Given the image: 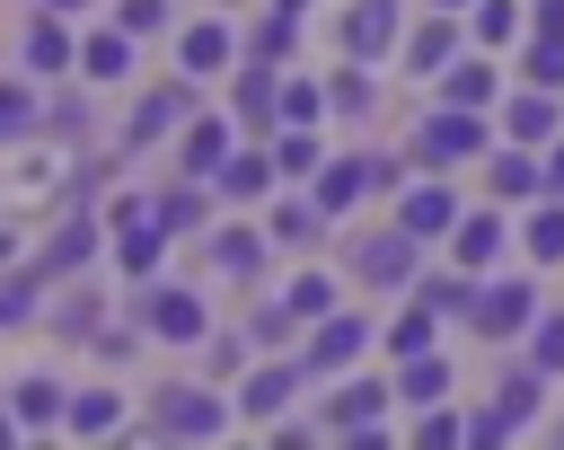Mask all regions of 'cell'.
Masks as SVG:
<instances>
[{"label": "cell", "instance_id": "1", "mask_svg": "<svg viewBox=\"0 0 564 450\" xmlns=\"http://www.w3.org/2000/svg\"><path fill=\"white\" fill-rule=\"evenodd\" d=\"M476 150H485L476 106H449V115H432V124L414 132V159H423V168H449V159H476Z\"/></svg>", "mask_w": 564, "mask_h": 450}, {"label": "cell", "instance_id": "35", "mask_svg": "<svg viewBox=\"0 0 564 450\" xmlns=\"http://www.w3.org/2000/svg\"><path fill=\"white\" fill-rule=\"evenodd\" d=\"M88 247H97V229H88V221H70V229L53 238V256H44V274H70V265H79Z\"/></svg>", "mask_w": 564, "mask_h": 450}, {"label": "cell", "instance_id": "29", "mask_svg": "<svg viewBox=\"0 0 564 450\" xmlns=\"http://www.w3.org/2000/svg\"><path fill=\"white\" fill-rule=\"evenodd\" d=\"M538 388H546V371L529 362V371H511V379H502V397H494V406H502L511 424H529V406H538Z\"/></svg>", "mask_w": 564, "mask_h": 450}, {"label": "cell", "instance_id": "6", "mask_svg": "<svg viewBox=\"0 0 564 450\" xmlns=\"http://www.w3.org/2000/svg\"><path fill=\"white\" fill-rule=\"evenodd\" d=\"M388 44H397V0H361V9L344 18V53H352V62H379Z\"/></svg>", "mask_w": 564, "mask_h": 450}, {"label": "cell", "instance_id": "43", "mask_svg": "<svg viewBox=\"0 0 564 450\" xmlns=\"http://www.w3.org/2000/svg\"><path fill=\"white\" fill-rule=\"evenodd\" d=\"M123 35H150V26H167V0H123V18H115Z\"/></svg>", "mask_w": 564, "mask_h": 450}, {"label": "cell", "instance_id": "5", "mask_svg": "<svg viewBox=\"0 0 564 450\" xmlns=\"http://www.w3.org/2000/svg\"><path fill=\"white\" fill-rule=\"evenodd\" d=\"M352 265H361V282L397 291V282L414 274V238H405V229H379V238H361V256H352Z\"/></svg>", "mask_w": 564, "mask_h": 450}, {"label": "cell", "instance_id": "38", "mask_svg": "<svg viewBox=\"0 0 564 450\" xmlns=\"http://www.w3.org/2000/svg\"><path fill=\"white\" fill-rule=\"evenodd\" d=\"M26 62H35V71H62V62H70V44H62V26H53V18L26 35Z\"/></svg>", "mask_w": 564, "mask_h": 450}, {"label": "cell", "instance_id": "7", "mask_svg": "<svg viewBox=\"0 0 564 450\" xmlns=\"http://www.w3.org/2000/svg\"><path fill=\"white\" fill-rule=\"evenodd\" d=\"M449 256H458L467 274H485V265L502 256V221H494V212H458V221H449Z\"/></svg>", "mask_w": 564, "mask_h": 450}, {"label": "cell", "instance_id": "15", "mask_svg": "<svg viewBox=\"0 0 564 450\" xmlns=\"http://www.w3.org/2000/svg\"><path fill=\"white\" fill-rule=\"evenodd\" d=\"M379 406H388V388H370V379H352V388H335V406H326V424H335V432H361V424H379Z\"/></svg>", "mask_w": 564, "mask_h": 450}, {"label": "cell", "instance_id": "44", "mask_svg": "<svg viewBox=\"0 0 564 450\" xmlns=\"http://www.w3.org/2000/svg\"><path fill=\"white\" fill-rule=\"evenodd\" d=\"M414 441H423V450H449V441H467V424H458V415H423Z\"/></svg>", "mask_w": 564, "mask_h": 450}, {"label": "cell", "instance_id": "40", "mask_svg": "<svg viewBox=\"0 0 564 450\" xmlns=\"http://www.w3.org/2000/svg\"><path fill=\"white\" fill-rule=\"evenodd\" d=\"M291 53V9H273L264 26H256V62H282Z\"/></svg>", "mask_w": 564, "mask_h": 450}, {"label": "cell", "instance_id": "49", "mask_svg": "<svg viewBox=\"0 0 564 450\" xmlns=\"http://www.w3.org/2000/svg\"><path fill=\"white\" fill-rule=\"evenodd\" d=\"M538 35H564V0H538Z\"/></svg>", "mask_w": 564, "mask_h": 450}, {"label": "cell", "instance_id": "42", "mask_svg": "<svg viewBox=\"0 0 564 450\" xmlns=\"http://www.w3.org/2000/svg\"><path fill=\"white\" fill-rule=\"evenodd\" d=\"M467 300H476V291H467V282H449V274H441V282H423V309H449V318H467Z\"/></svg>", "mask_w": 564, "mask_h": 450}, {"label": "cell", "instance_id": "51", "mask_svg": "<svg viewBox=\"0 0 564 450\" xmlns=\"http://www.w3.org/2000/svg\"><path fill=\"white\" fill-rule=\"evenodd\" d=\"M273 9H308V0H273Z\"/></svg>", "mask_w": 564, "mask_h": 450}, {"label": "cell", "instance_id": "30", "mask_svg": "<svg viewBox=\"0 0 564 450\" xmlns=\"http://www.w3.org/2000/svg\"><path fill=\"white\" fill-rule=\"evenodd\" d=\"M467 9H476V44H511L520 35V9L511 0H467Z\"/></svg>", "mask_w": 564, "mask_h": 450}, {"label": "cell", "instance_id": "22", "mask_svg": "<svg viewBox=\"0 0 564 450\" xmlns=\"http://www.w3.org/2000/svg\"><path fill=\"white\" fill-rule=\"evenodd\" d=\"M62 415H70V432H115V415H123V397H115V388H88V397H70Z\"/></svg>", "mask_w": 564, "mask_h": 450}, {"label": "cell", "instance_id": "4", "mask_svg": "<svg viewBox=\"0 0 564 450\" xmlns=\"http://www.w3.org/2000/svg\"><path fill=\"white\" fill-rule=\"evenodd\" d=\"M449 221H458V194H449V185H414V194L397 203V229H405V238H449Z\"/></svg>", "mask_w": 564, "mask_h": 450}, {"label": "cell", "instance_id": "36", "mask_svg": "<svg viewBox=\"0 0 564 450\" xmlns=\"http://www.w3.org/2000/svg\"><path fill=\"white\" fill-rule=\"evenodd\" d=\"M388 353H432V309H405L388 326Z\"/></svg>", "mask_w": 564, "mask_h": 450}, {"label": "cell", "instance_id": "23", "mask_svg": "<svg viewBox=\"0 0 564 450\" xmlns=\"http://www.w3.org/2000/svg\"><path fill=\"white\" fill-rule=\"evenodd\" d=\"M529 256H538V265H564V194H555L546 212H529Z\"/></svg>", "mask_w": 564, "mask_h": 450}, {"label": "cell", "instance_id": "17", "mask_svg": "<svg viewBox=\"0 0 564 450\" xmlns=\"http://www.w3.org/2000/svg\"><path fill=\"white\" fill-rule=\"evenodd\" d=\"M167 124H185V88H176V79H167V88H150V97H141V115H132V141H159V132H167Z\"/></svg>", "mask_w": 564, "mask_h": 450}, {"label": "cell", "instance_id": "24", "mask_svg": "<svg viewBox=\"0 0 564 450\" xmlns=\"http://www.w3.org/2000/svg\"><path fill=\"white\" fill-rule=\"evenodd\" d=\"M185 71H220L229 62V26H185V53H176Z\"/></svg>", "mask_w": 564, "mask_h": 450}, {"label": "cell", "instance_id": "16", "mask_svg": "<svg viewBox=\"0 0 564 450\" xmlns=\"http://www.w3.org/2000/svg\"><path fill=\"white\" fill-rule=\"evenodd\" d=\"M79 62H88V79H123V71H132V35H123V26H106V35H88V44H79Z\"/></svg>", "mask_w": 564, "mask_h": 450}, {"label": "cell", "instance_id": "20", "mask_svg": "<svg viewBox=\"0 0 564 450\" xmlns=\"http://www.w3.org/2000/svg\"><path fill=\"white\" fill-rule=\"evenodd\" d=\"M291 379H300V371H291V362H273V371H256V379H247V397H238V406H247V415H282V406H291Z\"/></svg>", "mask_w": 564, "mask_h": 450}, {"label": "cell", "instance_id": "2", "mask_svg": "<svg viewBox=\"0 0 564 450\" xmlns=\"http://www.w3.org/2000/svg\"><path fill=\"white\" fill-rule=\"evenodd\" d=\"M467 318H476V335H520V326L538 318V291H529V282H485V291L467 300Z\"/></svg>", "mask_w": 564, "mask_h": 450}, {"label": "cell", "instance_id": "45", "mask_svg": "<svg viewBox=\"0 0 564 450\" xmlns=\"http://www.w3.org/2000/svg\"><path fill=\"white\" fill-rule=\"evenodd\" d=\"M18 132H26V88L0 79V141H18Z\"/></svg>", "mask_w": 564, "mask_h": 450}, {"label": "cell", "instance_id": "41", "mask_svg": "<svg viewBox=\"0 0 564 450\" xmlns=\"http://www.w3.org/2000/svg\"><path fill=\"white\" fill-rule=\"evenodd\" d=\"M317 221H326L317 203H282V212H273V238H317Z\"/></svg>", "mask_w": 564, "mask_h": 450}, {"label": "cell", "instance_id": "19", "mask_svg": "<svg viewBox=\"0 0 564 450\" xmlns=\"http://www.w3.org/2000/svg\"><path fill=\"white\" fill-rule=\"evenodd\" d=\"M212 176H220V194H264V185H273V159H256V150H229Z\"/></svg>", "mask_w": 564, "mask_h": 450}, {"label": "cell", "instance_id": "53", "mask_svg": "<svg viewBox=\"0 0 564 450\" xmlns=\"http://www.w3.org/2000/svg\"><path fill=\"white\" fill-rule=\"evenodd\" d=\"M432 9H467V0H432Z\"/></svg>", "mask_w": 564, "mask_h": 450}, {"label": "cell", "instance_id": "27", "mask_svg": "<svg viewBox=\"0 0 564 450\" xmlns=\"http://www.w3.org/2000/svg\"><path fill=\"white\" fill-rule=\"evenodd\" d=\"M123 265H132V274H150V265H159V221L123 212Z\"/></svg>", "mask_w": 564, "mask_h": 450}, {"label": "cell", "instance_id": "28", "mask_svg": "<svg viewBox=\"0 0 564 450\" xmlns=\"http://www.w3.org/2000/svg\"><path fill=\"white\" fill-rule=\"evenodd\" d=\"M326 309H335V282H326V274H300L291 300H282V318H326Z\"/></svg>", "mask_w": 564, "mask_h": 450}, {"label": "cell", "instance_id": "21", "mask_svg": "<svg viewBox=\"0 0 564 450\" xmlns=\"http://www.w3.org/2000/svg\"><path fill=\"white\" fill-rule=\"evenodd\" d=\"M441 97H449V106H485V97H494V71H485V62H449V71H441Z\"/></svg>", "mask_w": 564, "mask_h": 450}, {"label": "cell", "instance_id": "13", "mask_svg": "<svg viewBox=\"0 0 564 450\" xmlns=\"http://www.w3.org/2000/svg\"><path fill=\"white\" fill-rule=\"evenodd\" d=\"M449 53H458V26H449V9H441L432 26H414V44H405V71H449Z\"/></svg>", "mask_w": 564, "mask_h": 450}, {"label": "cell", "instance_id": "18", "mask_svg": "<svg viewBox=\"0 0 564 450\" xmlns=\"http://www.w3.org/2000/svg\"><path fill=\"white\" fill-rule=\"evenodd\" d=\"M397 397H414V406L449 397V362H441V353H405V379H397Z\"/></svg>", "mask_w": 564, "mask_h": 450}, {"label": "cell", "instance_id": "33", "mask_svg": "<svg viewBox=\"0 0 564 450\" xmlns=\"http://www.w3.org/2000/svg\"><path fill=\"white\" fill-rule=\"evenodd\" d=\"M238 106H247V124H264V115H273V62H256V71L238 79Z\"/></svg>", "mask_w": 564, "mask_h": 450}, {"label": "cell", "instance_id": "47", "mask_svg": "<svg viewBox=\"0 0 564 450\" xmlns=\"http://www.w3.org/2000/svg\"><path fill=\"white\" fill-rule=\"evenodd\" d=\"M326 97H335V106H370V79H361V71H344V79H326Z\"/></svg>", "mask_w": 564, "mask_h": 450}, {"label": "cell", "instance_id": "54", "mask_svg": "<svg viewBox=\"0 0 564 450\" xmlns=\"http://www.w3.org/2000/svg\"><path fill=\"white\" fill-rule=\"evenodd\" d=\"M0 441H9V415H0Z\"/></svg>", "mask_w": 564, "mask_h": 450}, {"label": "cell", "instance_id": "3", "mask_svg": "<svg viewBox=\"0 0 564 450\" xmlns=\"http://www.w3.org/2000/svg\"><path fill=\"white\" fill-rule=\"evenodd\" d=\"M53 185H62V150H9V168H0L9 203H44Z\"/></svg>", "mask_w": 564, "mask_h": 450}, {"label": "cell", "instance_id": "9", "mask_svg": "<svg viewBox=\"0 0 564 450\" xmlns=\"http://www.w3.org/2000/svg\"><path fill=\"white\" fill-rule=\"evenodd\" d=\"M159 432H176V441H203V432H220V406H212L203 388H167V397H159Z\"/></svg>", "mask_w": 564, "mask_h": 450}, {"label": "cell", "instance_id": "11", "mask_svg": "<svg viewBox=\"0 0 564 450\" xmlns=\"http://www.w3.org/2000/svg\"><path fill=\"white\" fill-rule=\"evenodd\" d=\"M150 326L167 344H203V300L194 291H150Z\"/></svg>", "mask_w": 564, "mask_h": 450}, {"label": "cell", "instance_id": "48", "mask_svg": "<svg viewBox=\"0 0 564 450\" xmlns=\"http://www.w3.org/2000/svg\"><path fill=\"white\" fill-rule=\"evenodd\" d=\"M502 432H520V424H511V415H502V406H494V415H476V424H467V441H502Z\"/></svg>", "mask_w": 564, "mask_h": 450}, {"label": "cell", "instance_id": "31", "mask_svg": "<svg viewBox=\"0 0 564 450\" xmlns=\"http://www.w3.org/2000/svg\"><path fill=\"white\" fill-rule=\"evenodd\" d=\"M529 88H564V35H538L529 44Z\"/></svg>", "mask_w": 564, "mask_h": 450}, {"label": "cell", "instance_id": "26", "mask_svg": "<svg viewBox=\"0 0 564 450\" xmlns=\"http://www.w3.org/2000/svg\"><path fill=\"white\" fill-rule=\"evenodd\" d=\"M220 159H229V132H220V124H194V132H185V168H194V176H212Z\"/></svg>", "mask_w": 564, "mask_h": 450}, {"label": "cell", "instance_id": "12", "mask_svg": "<svg viewBox=\"0 0 564 450\" xmlns=\"http://www.w3.org/2000/svg\"><path fill=\"white\" fill-rule=\"evenodd\" d=\"M502 132H511V141H529V150H538V141H555V106H546V88H520V97L502 106Z\"/></svg>", "mask_w": 564, "mask_h": 450}, {"label": "cell", "instance_id": "32", "mask_svg": "<svg viewBox=\"0 0 564 450\" xmlns=\"http://www.w3.org/2000/svg\"><path fill=\"white\" fill-rule=\"evenodd\" d=\"M529 362L538 371H564V318H529Z\"/></svg>", "mask_w": 564, "mask_h": 450}, {"label": "cell", "instance_id": "34", "mask_svg": "<svg viewBox=\"0 0 564 450\" xmlns=\"http://www.w3.org/2000/svg\"><path fill=\"white\" fill-rule=\"evenodd\" d=\"M273 176H317V141H308V132H282V150H273Z\"/></svg>", "mask_w": 564, "mask_h": 450}, {"label": "cell", "instance_id": "37", "mask_svg": "<svg viewBox=\"0 0 564 450\" xmlns=\"http://www.w3.org/2000/svg\"><path fill=\"white\" fill-rule=\"evenodd\" d=\"M53 415H62V388L53 379H26L18 388V424H53Z\"/></svg>", "mask_w": 564, "mask_h": 450}, {"label": "cell", "instance_id": "46", "mask_svg": "<svg viewBox=\"0 0 564 450\" xmlns=\"http://www.w3.org/2000/svg\"><path fill=\"white\" fill-rule=\"evenodd\" d=\"M194 221H203L194 194H167V203H159V229H194Z\"/></svg>", "mask_w": 564, "mask_h": 450}, {"label": "cell", "instance_id": "50", "mask_svg": "<svg viewBox=\"0 0 564 450\" xmlns=\"http://www.w3.org/2000/svg\"><path fill=\"white\" fill-rule=\"evenodd\" d=\"M546 194H564V141L546 150Z\"/></svg>", "mask_w": 564, "mask_h": 450}, {"label": "cell", "instance_id": "14", "mask_svg": "<svg viewBox=\"0 0 564 450\" xmlns=\"http://www.w3.org/2000/svg\"><path fill=\"white\" fill-rule=\"evenodd\" d=\"M538 185H546V159H529V141H511V150L494 159V194L520 203V194H538Z\"/></svg>", "mask_w": 564, "mask_h": 450}, {"label": "cell", "instance_id": "52", "mask_svg": "<svg viewBox=\"0 0 564 450\" xmlns=\"http://www.w3.org/2000/svg\"><path fill=\"white\" fill-rule=\"evenodd\" d=\"M44 9H79V0H44Z\"/></svg>", "mask_w": 564, "mask_h": 450}, {"label": "cell", "instance_id": "25", "mask_svg": "<svg viewBox=\"0 0 564 450\" xmlns=\"http://www.w3.org/2000/svg\"><path fill=\"white\" fill-rule=\"evenodd\" d=\"M212 256H220V274H256V265H264V238H256V229H220Z\"/></svg>", "mask_w": 564, "mask_h": 450}, {"label": "cell", "instance_id": "8", "mask_svg": "<svg viewBox=\"0 0 564 450\" xmlns=\"http://www.w3.org/2000/svg\"><path fill=\"white\" fill-rule=\"evenodd\" d=\"M361 344H370V326H361V318H335V309H326V318H317V335H308V371H344V362H352Z\"/></svg>", "mask_w": 564, "mask_h": 450}, {"label": "cell", "instance_id": "39", "mask_svg": "<svg viewBox=\"0 0 564 450\" xmlns=\"http://www.w3.org/2000/svg\"><path fill=\"white\" fill-rule=\"evenodd\" d=\"M317 106H326V88H308V79H291V88L273 97V115H282V124H308Z\"/></svg>", "mask_w": 564, "mask_h": 450}, {"label": "cell", "instance_id": "10", "mask_svg": "<svg viewBox=\"0 0 564 450\" xmlns=\"http://www.w3.org/2000/svg\"><path fill=\"white\" fill-rule=\"evenodd\" d=\"M370 194V159H326L317 168V212H352Z\"/></svg>", "mask_w": 564, "mask_h": 450}]
</instances>
